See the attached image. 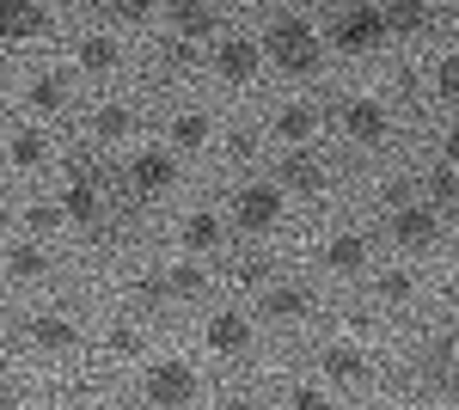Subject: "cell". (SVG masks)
I'll return each mask as SVG.
<instances>
[{"label": "cell", "instance_id": "cell-30", "mask_svg": "<svg viewBox=\"0 0 459 410\" xmlns=\"http://www.w3.org/2000/svg\"><path fill=\"white\" fill-rule=\"evenodd\" d=\"M435 86H441V99H459V56H441V68H435Z\"/></svg>", "mask_w": 459, "mask_h": 410}, {"label": "cell", "instance_id": "cell-12", "mask_svg": "<svg viewBox=\"0 0 459 410\" xmlns=\"http://www.w3.org/2000/svg\"><path fill=\"white\" fill-rule=\"evenodd\" d=\"M166 13H172V25L184 37H209L214 31V0H166Z\"/></svg>", "mask_w": 459, "mask_h": 410}, {"label": "cell", "instance_id": "cell-17", "mask_svg": "<svg viewBox=\"0 0 459 410\" xmlns=\"http://www.w3.org/2000/svg\"><path fill=\"white\" fill-rule=\"evenodd\" d=\"M325 264H331V270H343V275H355L361 264H368V240H355V233H337V240L325 245Z\"/></svg>", "mask_w": 459, "mask_h": 410}, {"label": "cell", "instance_id": "cell-3", "mask_svg": "<svg viewBox=\"0 0 459 410\" xmlns=\"http://www.w3.org/2000/svg\"><path fill=\"white\" fill-rule=\"evenodd\" d=\"M233 221L246 233H270L282 221V184H246V190H233Z\"/></svg>", "mask_w": 459, "mask_h": 410}, {"label": "cell", "instance_id": "cell-37", "mask_svg": "<svg viewBox=\"0 0 459 410\" xmlns=\"http://www.w3.org/2000/svg\"><path fill=\"white\" fill-rule=\"evenodd\" d=\"M447 166H459V129L447 135Z\"/></svg>", "mask_w": 459, "mask_h": 410}, {"label": "cell", "instance_id": "cell-23", "mask_svg": "<svg viewBox=\"0 0 459 410\" xmlns=\"http://www.w3.org/2000/svg\"><path fill=\"white\" fill-rule=\"evenodd\" d=\"M184 245H190V251H214V245H221V221H214L209 208H196V214L184 221Z\"/></svg>", "mask_w": 459, "mask_h": 410}, {"label": "cell", "instance_id": "cell-33", "mask_svg": "<svg viewBox=\"0 0 459 410\" xmlns=\"http://www.w3.org/2000/svg\"><path fill=\"white\" fill-rule=\"evenodd\" d=\"M166 56H172V68H196V37H184V31H178V43L166 49Z\"/></svg>", "mask_w": 459, "mask_h": 410}, {"label": "cell", "instance_id": "cell-7", "mask_svg": "<svg viewBox=\"0 0 459 410\" xmlns=\"http://www.w3.org/2000/svg\"><path fill=\"white\" fill-rule=\"evenodd\" d=\"M129 184H135V196H166V190L178 184L172 153H160V147L135 153V160H129Z\"/></svg>", "mask_w": 459, "mask_h": 410}, {"label": "cell", "instance_id": "cell-4", "mask_svg": "<svg viewBox=\"0 0 459 410\" xmlns=\"http://www.w3.org/2000/svg\"><path fill=\"white\" fill-rule=\"evenodd\" d=\"M392 240L404 245V251H429V245L441 240V214L423 203H398L392 208Z\"/></svg>", "mask_w": 459, "mask_h": 410}, {"label": "cell", "instance_id": "cell-5", "mask_svg": "<svg viewBox=\"0 0 459 410\" xmlns=\"http://www.w3.org/2000/svg\"><path fill=\"white\" fill-rule=\"evenodd\" d=\"M142 398L147 405H196V374L184 362H160V368H147Z\"/></svg>", "mask_w": 459, "mask_h": 410}, {"label": "cell", "instance_id": "cell-21", "mask_svg": "<svg viewBox=\"0 0 459 410\" xmlns=\"http://www.w3.org/2000/svg\"><path fill=\"white\" fill-rule=\"evenodd\" d=\"M129 129H135L129 104H99V110H92V135H99V141H123Z\"/></svg>", "mask_w": 459, "mask_h": 410}, {"label": "cell", "instance_id": "cell-18", "mask_svg": "<svg viewBox=\"0 0 459 410\" xmlns=\"http://www.w3.org/2000/svg\"><path fill=\"white\" fill-rule=\"evenodd\" d=\"M74 337H80V331H74L62 312H43V318H31V343H37V349H74Z\"/></svg>", "mask_w": 459, "mask_h": 410}, {"label": "cell", "instance_id": "cell-26", "mask_svg": "<svg viewBox=\"0 0 459 410\" xmlns=\"http://www.w3.org/2000/svg\"><path fill=\"white\" fill-rule=\"evenodd\" d=\"M307 307H313L307 288H270V294H264V312H270V318H300Z\"/></svg>", "mask_w": 459, "mask_h": 410}, {"label": "cell", "instance_id": "cell-31", "mask_svg": "<svg viewBox=\"0 0 459 410\" xmlns=\"http://www.w3.org/2000/svg\"><path fill=\"white\" fill-rule=\"evenodd\" d=\"M411 288H417V282H411L404 270H386V275H380V294H386V301H411Z\"/></svg>", "mask_w": 459, "mask_h": 410}, {"label": "cell", "instance_id": "cell-19", "mask_svg": "<svg viewBox=\"0 0 459 410\" xmlns=\"http://www.w3.org/2000/svg\"><path fill=\"white\" fill-rule=\"evenodd\" d=\"M25 104H31V110H62V104H68V80H62V74H37L31 86H25Z\"/></svg>", "mask_w": 459, "mask_h": 410}, {"label": "cell", "instance_id": "cell-28", "mask_svg": "<svg viewBox=\"0 0 459 410\" xmlns=\"http://www.w3.org/2000/svg\"><path fill=\"white\" fill-rule=\"evenodd\" d=\"M203 288H209V282H203V270H196V264H178V270L166 275V294H184V301H196Z\"/></svg>", "mask_w": 459, "mask_h": 410}, {"label": "cell", "instance_id": "cell-40", "mask_svg": "<svg viewBox=\"0 0 459 410\" xmlns=\"http://www.w3.org/2000/svg\"><path fill=\"white\" fill-rule=\"evenodd\" d=\"M0 343H6V337H0Z\"/></svg>", "mask_w": 459, "mask_h": 410}, {"label": "cell", "instance_id": "cell-29", "mask_svg": "<svg viewBox=\"0 0 459 410\" xmlns=\"http://www.w3.org/2000/svg\"><path fill=\"white\" fill-rule=\"evenodd\" d=\"M282 405L288 410H318V405H325V392H318V386H288Z\"/></svg>", "mask_w": 459, "mask_h": 410}, {"label": "cell", "instance_id": "cell-8", "mask_svg": "<svg viewBox=\"0 0 459 410\" xmlns=\"http://www.w3.org/2000/svg\"><path fill=\"white\" fill-rule=\"evenodd\" d=\"M49 31V13L37 0H0V43H31Z\"/></svg>", "mask_w": 459, "mask_h": 410}, {"label": "cell", "instance_id": "cell-32", "mask_svg": "<svg viewBox=\"0 0 459 410\" xmlns=\"http://www.w3.org/2000/svg\"><path fill=\"white\" fill-rule=\"evenodd\" d=\"M110 349H117V355H142V331H135V325H117V331H110Z\"/></svg>", "mask_w": 459, "mask_h": 410}, {"label": "cell", "instance_id": "cell-16", "mask_svg": "<svg viewBox=\"0 0 459 410\" xmlns=\"http://www.w3.org/2000/svg\"><path fill=\"white\" fill-rule=\"evenodd\" d=\"M166 135H172V147H184V153H196V147H203V141L214 135V123L203 117V110H178V117H172V129H166Z\"/></svg>", "mask_w": 459, "mask_h": 410}, {"label": "cell", "instance_id": "cell-15", "mask_svg": "<svg viewBox=\"0 0 459 410\" xmlns=\"http://www.w3.org/2000/svg\"><path fill=\"white\" fill-rule=\"evenodd\" d=\"M325 374L337 386H355V379H368V355L350 349V343H337V349H325Z\"/></svg>", "mask_w": 459, "mask_h": 410}, {"label": "cell", "instance_id": "cell-34", "mask_svg": "<svg viewBox=\"0 0 459 410\" xmlns=\"http://www.w3.org/2000/svg\"><path fill=\"white\" fill-rule=\"evenodd\" d=\"M147 6H153V0H110L117 19H147Z\"/></svg>", "mask_w": 459, "mask_h": 410}, {"label": "cell", "instance_id": "cell-14", "mask_svg": "<svg viewBox=\"0 0 459 410\" xmlns=\"http://www.w3.org/2000/svg\"><path fill=\"white\" fill-rule=\"evenodd\" d=\"M62 214L80 221V227H92V221H99V190H92V178H74L68 190H62Z\"/></svg>", "mask_w": 459, "mask_h": 410}, {"label": "cell", "instance_id": "cell-25", "mask_svg": "<svg viewBox=\"0 0 459 410\" xmlns=\"http://www.w3.org/2000/svg\"><path fill=\"white\" fill-rule=\"evenodd\" d=\"M49 160V135L43 129H19L13 135V166H43Z\"/></svg>", "mask_w": 459, "mask_h": 410}, {"label": "cell", "instance_id": "cell-35", "mask_svg": "<svg viewBox=\"0 0 459 410\" xmlns=\"http://www.w3.org/2000/svg\"><path fill=\"white\" fill-rule=\"evenodd\" d=\"M135 301H142V307H160V301H166V282H135Z\"/></svg>", "mask_w": 459, "mask_h": 410}, {"label": "cell", "instance_id": "cell-9", "mask_svg": "<svg viewBox=\"0 0 459 410\" xmlns=\"http://www.w3.org/2000/svg\"><path fill=\"white\" fill-rule=\"evenodd\" d=\"M257 62H264V43H251V37H227V43H214V74L221 80H251L257 74Z\"/></svg>", "mask_w": 459, "mask_h": 410}, {"label": "cell", "instance_id": "cell-22", "mask_svg": "<svg viewBox=\"0 0 459 410\" xmlns=\"http://www.w3.org/2000/svg\"><path fill=\"white\" fill-rule=\"evenodd\" d=\"M74 56H80V68L86 74H110L117 68V43H110V37H80V49H74Z\"/></svg>", "mask_w": 459, "mask_h": 410}, {"label": "cell", "instance_id": "cell-39", "mask_svg": "<svg viewBox=\"0 0 459 410\" xmlns=\"http://www.w3.org/2000/svg\"><path fill=\"white\" fill-rule=\"evenodd\" d=\"M454 56H459V31H454Z\"/></svg>", "mask_w": 459, "mask_h": 410}, {"label": "cell", "instance_id": "cell-6", "mask_svg": "<svg viewBox=\"0 0 459 410\" xmlns=\"http://www.w3.org/2000/svg\"><path fill=\"white\" fill-rule=\"evenodd\" d=\"M386 129H392V110L380 99H350L343 104V135L350 141L374 147V141H386Z\"/></svg>", "mask_w": 459, "mask_h": 410}, {"label": "cell", "instance_id": "cell-38", "mask_svg": "<svg viewBox=\"0 0 459 410\" xmlns=\"http://www.w3.org/2000/svg\"><path fill=\"white\" fill-rule=\"evenodd\" d=\"M429 6H459V0H429Z\"/></svg>", "mask_w": 459, "mask_h": 410}, {"label": "cell", "instance_id": "cell-27", "mask_svg": "<svg viewBox=\"0 0 459 410\" xmlns=\"http://www.w3.org/2000/svg\"><path fill=\"white\" fill-rule=\"evenodd\" d=\"M62 221H68V214H62V203H31V208H25V233H31V240L56 233Z\"/></svg>", "mask_w": 459, "mask_h": 410}, {"label": "cell", "instance_id": "cell-11", "mask_svg": "<svg viewBox=\"0 0 459 410\" xmlns=\"http://www.w3.org/2000/svg\"><path fill=\"white\" fill-rule=\"evenodd\" d=\"M209 349H214V355H246V349H251V318H246V312H233V307L214 312V318H209Z\"/></svg>", "mask_w": 459, "mask_h": 410}, {"label": "cell", "instance_id": "cell-13", "mask_svg": "<svg viewBox=\"0 0 459 410\" xmlns=\"http://www.w3.org/2000/svg\"><path fill=\"white\" fill-rule=\"evenodd\" d=\"M380 19H386V37H417L429 25V0H392L380 6Z\"/></svg>", "mask_w": 459, "mask_h": 410}, {"label": "cell", "instance_id": "cell-2", "mask_svg": "<svg viewBox=\"0 0 459 410\" xmlns=\"http://www.w3.org/2000/svg\"><path fill=\"white\" fill-rule=\"evenodd\" d=\"M331 43H337L343 56H368V49H380V43H386V19H380V6H343V13L331 19Z\"/></svg>", "mask_w": 459, "mask_h": 410}, {"label": "cell", "instance_id": "cell-20", "mask_svg": "<svg viewBox=\"0 0 459 410\" xmlns=\"http://www.w3.org/2000/svg\"><path fill=\"white\" fill-rule=\"evenodd\" d=\"M318 117L307 110V104H288L282 117H276V141H288V147H300V141H313Z\"/></svg>", "mask_w": 459, "mask_h": 410}, {"label": "cell", "instance_id": "cell-36", "mask_svg": "<svg viewBox=\"0 0 459 410\" xmlns=\"http://www.w3.org/2000/svg\"><path fill=\"white\" fill-rule=\"evenodd\" d=\"M239 282H270V264H264V257H246V264H239Z\"/></svg>", "mask_w": 459, "mask_h": 410}, {"label": "cell", "instance_id": "cell-1", "mask_svg": "<svg viewBox=\"0 0 459 410\" xmlns=\"http://www.w3.org/2000/svg\"><path fill=\"white\" fill-rule=\"evenodd\" d=\"M264 56L282 74H313L318 68V31L307 19H276L270 37H264Z\"/></svg>", "mask_w": 459, "mask_h": 410}, {"label": "cell", "instance_id": "cell-10", "mask_svg": "<svg viewBox=\"0 0 459 410\" xmlns=\"http://www.w3.org/2000/svg\"><path fill=\"white\" fill-rule=\"evenodd\" d=\"M276 184H282V190H294V196H318V190H325V166H318L307 147H288Z\"/></svg>", "mask_w": 459, "mask_h": 410}, {"label": "cell", "instance_id": "cell-24", "mask_svg": "<svg viewBox=\"0 0 459 410\" xmlns=\"http://www.w3.org/2000/svg\"><path fill=\"white\" fill-rule=\"evenodd\" d=\"M6 270L13 275H25V282H31V275H49V251H43V245H13V251H6Z\"/></svg>", "mask_w": 459, "mask_h": 410}]
</instances>
